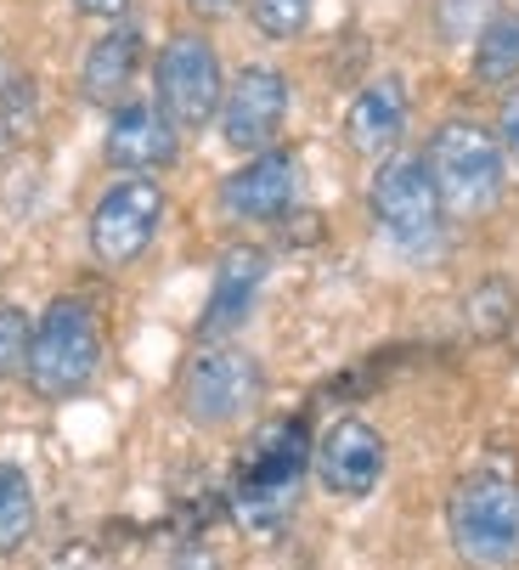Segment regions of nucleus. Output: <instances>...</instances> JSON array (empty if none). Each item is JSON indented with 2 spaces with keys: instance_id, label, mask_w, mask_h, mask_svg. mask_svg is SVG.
Masks as SVG:
<instances>
[{
  "instance_id": "obj_8",
  "label": "nucleus",
  "mask_w": 519,
  "mask_h": 570,
  "mask_svg": "<svg viewBox=\"0 0 519 570\" xmlns=\"http://www.w3.org/2000/svg\"><path fill=\"white\" fill-rule=\"evenodd\" d=\"M164 209H169L164 181H153V176H125V181H114V187L91 204V220H85L91 261H97L102 272L136 266L153 243H158Z\"/></svg>"
},
{
  "instance_id": "obj_3",
  "label": "nucleus",
  "mask_w": 519,
  "mask_h": 570,
  "mask_svg": "<svg viewBox=\"0 0 519 570\" xmlns=\"http://www.w3.org/2000/svg\"><path fill=\"white\" fill-rule=\"evenodd\" d=\"M311 446L316 441H311L305 419H277V424H266L248 441V452L237 463V480H232V514H237V525L277 531L294 514L300 485L311 474Z\"/></svg>"
},
{
  "instance_id": "obj_10",
  "label": "nucleus",
  "mask_w": 519,
  "mask_h": 570,
  "mask_svg": "<svg viewBox=\"0 0 519 570\" xmlns=\"http://www.w3.org/2000/svg\"><path fill=\"white\" fill-rule=\"evenodd\" d=\"M390 469V446L368 419H333L316 446H311V474L327 498L362 503L368 492H379V480Z\"/></svg>"
},
{
  "instance_id": "obj_6",
  "label": "nucleus",
  "mask_w": 519,
  "mask_h": 570,
  "mask_svg": "<svg viewBox=\"0 0 519 570\" xmlns=\"http://www.w3.org/2000/svg\"><path fill=\"white\" fill-rule=\"evenodd\" d=\"M266 401V367H260L254 351L243 345H198L187 362H182V379H176V406L182 419L198 424V430H237L260 413Z\"/></svg>"
},
{
  "instance_id": "obj_9",
  "label": "nucleus",
  "mask_w": 519,
  "mask_h": 570,
  "mask_svg": "<svg viewBox=\"0 0 519 570\" xmlns=\"http://www.w3.org/2000/svg\"><path fill=\"white\" fill-rule=\"evenodd\" d=\"M288 108H294V86L288 73L272 68V62H248L226 79V97H221V141L243 158L254 153H272L283 147V125H288Z\"/></svg>"
},
{
  "instance_id": "obj_7",
  "label": "nucleus",
  "mask_w": 519,
  "mask_h": 570,
  "mask_svg": "<svg viewBox=\"0 0 519 570\" xmlns=\"http://www.w3.org/2000/svg\"><path fill=\"white\" fill-rule=\"evenodd\" d=\"M221 97H226V68H221L215 40L198 35V29H176L153 57V102H158V114L182 136H193V130L221 119Z\"/></svg>"
},
{
  "instance_id": "obj_20",
  "label": "nucleus",
  "mask_w": 519,
  "mask_h": 570,
  "mask_svg": "<svg viewBox=\"0 0 519 570\" xmlns=\"http://www.w3.org/2000/svg\"><path fill=\"white\" fill-rule=\"evenodd\" d=\"M29 345H35V316H29L18 299H0V384L23 379Z\"/></svg>"
},
{
  "instance_id": "obj_27",
  "label": "nucleus",
  "mask_w": 519,
  "mask_h": 570,
  "mask_svg": "<svg viewBox=\"0 0 519 570\" xmlns=\"http://www.w3.org/2000/svg\"><path fill=\"white\" fill-rule=\"evenodd\" d=\"M0 141H7V130H0Z\"/></svg>"
},
{
  "instance_id": "obj_2",
  "label": "nucleus",
  "mask_w": 519,
  "mask_h": 570,
  "mask_svg": "<svg viewBox=\"0 0 519 570\" xmlns=\"http://www.w3.org/2000/svg\"><path fill=\"white\" fill-rule=\"evenodd\" d=\"M423 165L435 176V193L447 204V220H486L508 193V153L491 125L480 119H441L423 147Z\"/></svg>"
},
{
  "instance_id": "obj_5",
  "label": "nucleus",
  "mask_w": 519,
  "mask_h": 570,
  "mask_svg": "<svg viewBox=\"0 0 519 570\" xmlns=\"http://www.w3.org/2000/svg\"><path fill=\"white\" fill-rule=\"evenodd\" d=\"M368 209H373V226L384 232V243L407 261H423V255H441L447 243V204L435 193V176H429L423 153H390L373 187H368Z\"/></svg>"
},
{
  "instance_id": "obj_21",
  "label": "nucleus",
  "mask_w": 519,
  "mask_h": 570,
  "mask_svg": "<svg viewBox=\"0 0 519 570\" xmlns=\"http://www.w3.org/2000/svg\"><path fill=\"white\" fill-rule=\"evenodd\" d=\"M316 0H248V23L266 40H300L311 29Z\"/></svg>"
},
{
  "instance_id": "obj_24",
  "label": "nucleus",
  "mask_w": 519,
  "mask_h": 570,
  "mask_svg": "<svg viewBox=\"0 0 519 570\" xmlns=\"http://www.w3.org/2000/svg\"><path fill=\"white\" fill-rule=\"evenodd\" d=\"M136 0H74L79 18H97V23H125Z\"/></svg>"
},
{
  "instance_id": "obj_14",
  "label": "nucleus",
  "mask_w": 519,
  "mask_h": 570,
  "mask_svg": "<svg viewBox=\"0 0 519 570\" xmlns=\"http://www.w3.org/2000/svg\"><path fill=\"white\" fill-rule=\"evenodd\" d=\"M147 68V35L141 23H108L79 57V97L91 108H125L130 91H136V73Z\"/></svg>"
},
{
  "instance_id": "obj_19",
  "label": "nucleus",
  "mask_w": 519,
  "mask_h": 570,
  "mask_svg": "<svg viewBox=\"0 0 519 570\" xmlns=\"http://www.w3.org/2000/svg\"><path fill=\"white\" fill-rule=\"evenodd\" d=\"M502 12V0H429V23L441 46H474V35Z\"/></svg>"
},
{
  "instance_id": "obj_17",
  "label": "nucleus",
  "mask_w": 519,
  "mask_h": 570,
  "mask_svg": "<svg viewBox=\"0 0 519 570\" xmlns=\"http://www.w3.org/2000/svg\"><path fill=\"white\" fill-rule=\"evenodd\" d=\"M513 322H519V288L502 272H486L463 299V328L474 340H502V334H513Z\"/></svg>"
},
{
  "instance_id": "obj_1",
  "label": "nucleus",
  "mask_w": 519,
  "mask_h": 570,
  "mask_svg": "<svg viewBox=\"0 0 519 570\" xmlns=\"http://www.w3.org/2000/svg\"><path fill=\"white\" fill-rule=\"evenodd\" d=\"M108 356L102 340V316L85 294H57L40 316H35V345H29V367L23 384L40 401H74L97 384Z\"/></svg>"
},
{
  "instance_id": "obj_12",
  "label": "nucleus",
  "mask_w": 519,
  "mask_h": 570,
  "mask_svg": "<svg viewBox=\"0 0 519 570\" xmlns=\"http://www.w3.org/2000/svg\"><path fill=\"white\" fill-rule=\"evenodd\" d=\"M266 277H272V255L260 243H232L215 261V283H209V299L198 316V345H226L254 316L260 294H266Z\"/></svg>"
},
{
  "instance_id": "obj_11",
  "label": "nucleus",
  "mask_w": 519,
  "mask_h": 570,
  "mask_svg": "<svg viewBox=\"0 0 519 570\" xmlns=\"http://www.w3.org/2000/svg\"><path fill=\"white\" fill-rule=\"evenodd\" d=\"M300 153L294 147H272V153H254L232 176H221V209L232 220H288L300 204Z\"/></svg>"
},
{
  "instance_id": "obj_26",
  "label": "nucleus",
  "mask_w": 519,
  "mask_h": 570,
  "mask_svg": "<svg viewBox=\"0 0 519 570\" xmlns=\"http://www.w3.org/2000/svg\"><path fill=\"white\" fill-rule=\"evenodd\" d=\"M74 570H97V564H74Z\"/></svg>"
},
{
  "instance_id": "obj_23",
  "label": "nucleus",
  "mask_w": 519,
  "mask_h": 570,
  "mask_svg": "<svg viewBox=\"0 0 519 570\" xmlns=\"http://www.w3.org/2000/svg\"><path fill=\"white\" fill-rule=\"evenodd\" d=\"M169 570H226V564H221V553H215L209 542H187V548H176Z\"/></svg>"
},
{
  "instance_id": "obj_18",
  "label": "nucleus",
  "mask_w": 519,
  "mask_h": 570,
  "mask_svg": "<svg viewBox=\"0 0 519 570\" xmlns=\"http://www.w3.org/2000/svg\"><path fill=\"white\" fill-rule=\"evenodd\" d=\"M40 503H35V480L18 463H0V553H23L35 542Z\"/></svg>"
},
{
  "instance_id": "obj_15",
  "label": "nucleus",
  "mask_w": 519,
  "mask_h": 570,
  "mask_svg": "<svg viewBox=\"0 0 519 570\" xmlns=\"http://www.w3.org/2000/svg\"><path fill=\"white\" fill-rule=\"evenodd\" d=\"M407 136V86L395 73H379L344 108V141L362 158H390Z\"/></svg>"
},
{
  "instance_id": "obj_4",
  "label": "nucleus",
  "mask_w": 519,
  "mask_h": 570,
  "mask_svg": "<svg viewBox=\"0 0 519 570\" xmlns=\"http://www.w3.org/2000/svg\"><path fill=\"white\" fill-rule=\"evenodd\" d=\"M447 537L469 570H519V480L474 469L447 492Z\"/></svg>"
},
{
  "instance_id": "obj_25",
  "label": "nucleus",
  "mask_w": 519,
  "mask_h": 570,
  "mask_svg": "<svg viewBox=\"0 0 519 570\" xmlns=\"http://www.w3.org/2000/svg\"><path fill=\"white\" fill-rule=\"evenodd\" d=\"M182 7H187L193 18H204V23H215V18H226V12H237V0H182Z\"/></svg>"
},
{
  "instance_id": "obj_22",
  "label": "nucleus",
  "mask_w": 519,
  "mask_h": 570,
  "mask_svg": "<svg viewBox=\"0 0 519 570\" xmlns=\"http://www.w3.org/2000/svg\"><path fill=\"white\" fill-rule=\"evenodd\" d=\"M491 130H497L502 153H508L513 165H519V86H513V91L502 97V108H497V125H491Z\"/></svg>"
},
{
  "instance_id": "obj_13",
  "label": "nucleus",
  "mask_w": 519,
  "mask_h": 570,
  "mask_svg": "<svg viewBox=\"0 0 519 570\" xmlns=\"http://www.w3.org/2000/svg\"><path fill=\"white\" fill-rule=\"evenodd\" d=\"M102 158L119 176H158L182 158V130L158 114V102L130 97L125 108L108 114V136H102Z\"/></svg>"
},
{
  "instance_id": "obj_16",
  "label": "nucleus",
  "mask_w": 519,
  "mask_h": 570,
  "mask_svg": "<svg viewBox=\"0 0 519 570\" xmlns=\"http://www.w3.org/2000/svg\"><path fill=\"white\" fill-rule=\"evenodd\" d=\"M474 57H469V68H474V79L480 86H519V12L513 7H502L480 35H474V46H469Z\"/></svg>"
}]
</instances>
